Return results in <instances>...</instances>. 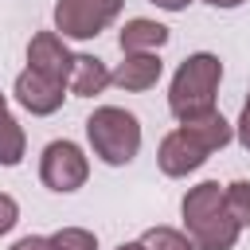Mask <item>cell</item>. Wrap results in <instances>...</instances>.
Listing matches in <instances>:
<instances>
[{
    "instance_id": "cell-1",
    "label": "cell",
    "mask_w": 250,
    "mask_h": 250,
    "mask_svg": "<svg viewBox=\"0 0 250 250\" xmlns=\"http://www.w3.org/2000/svg\"><path fill=\"white\" fill-rule=\"evenodd\" d=\"M180 215H184V230L195 250H234V242L242 234V227L230 219V211L223 203L219 180H203V184L188 188Z\"/></svg>"
},
{
    "instance_id": "cell-2",
    "label": "cell",
    "mask_w": 250,
    "mask_h": 250,
    "mask_svg": "<svg viewBox=\"0 0 250 250\" xmlns=\"http://www.w3.org/2000/svg\"><path fill=\"white\" fill-rule=\"evenodd\" d=\"M219 82H223V62H219V55H211V51L188 55V59L176 66L172 86H168V109H172V117H176V121H188V117H199V113L215 109Z\"/></svg>"
},
{
    "instance_id": "cell-3",
    "label": "cell",
    "mask_w": 250,
    "mask_h": 250,
    "mask_svg": "<svg viewBox=\"0 0 250 250\" xmlns=\"http://www.w3.org/2000/svg\"><path fill=\"white\" fill-rule=\"evenodd\" d=\"M86 141L102 164L121 168L141 152V121L121 105H102L86 117Z\"/></svg>"
},
{
    "instance_id": "cell-4",
    "label": "cell",
    "mask_w": 250,
    "mask_h": 250,
    "mask_svg": "<svg viewBox=\"0 0 250 250\" xmlns=\"http://www.w3.org/2000/svg\"><path fill=\"white\" fill-rule=\"evenodd\" d=\"M125 0H59L55 4V31L62 39H94L117 16Z\"/></svg>"
},
{
    "instance_id": "cell-5",
    "label": "cell",
    "mask_w": 250,
    "mask_h": 250,
    "mask_svg": "<svg viewBox=\"0 0 250 250\" xmlns=\"http://www.w3.org/2000/svg\"><path fill=\"white\" fill-rule=\"evenodd\" d=\"M86 176H90V160H86V152L74 145V141H51L47 148H43V156H39V180H43V188H51V191H78L82 184H86Z\"/></svg>"
},
{
    "instance_id": "cell-6",
    "label": "cell",
    "mask_w": 250,
    "mask_h": 250,
    "mask_svg": "<svg viewBox=\"0 0 250 250\" xmlns=\"http://www.w3.org/2000/svg\"><path fill=\"white\" fill-rule=\"evenodd\" d=\"M12 94H16V102H20L27 113L47 117V113H55V109L62 105V98H66V82H55V78H47V74H39V70L27 66V70L16 74Z\"/></svg>"
},
{
    "instance_id": "cell-7",
    "label": "cell",
    "mask_w": 250,
    "mask_h": 250,
    "mask_svg": "<svg viewBox=\"0 0 250 250\" xmlns=\"http://www.w3.org/2000/svg\"><path fill=\"white\" fill-rule=\"evenodd\" d=\"M207 156H211V152H207L188 129H172V133L160 141V148H156V164H160V172L172 176V180L191 176L195 168H203Z\"/></svg>"
},
{
    "instance_id": "cell-8",
    "label": "cell",
    "mask_w": 250,
    "mask_h": 250,
    "mask_svg": "<svg viewBox=\"0 0 250 250\" xmlns=\"http://www.w3.org/2000/svg\"><path fill=\"white\" fill-rule=\"evenodd\" d=\"M70 62H74V55H70V47L62 43L59 31H35L31 35V43H27V66L31 70H39L55 82H66Z\"/></svg>"
},
{
    "instance_id": "cell-9",
    "label": "cell",
    "mask_w": 250,
    "mask_h": 250,
    "mask_svg": "<svg viewBox=\"0 0 250 250\" xmlns=\"http://www.w3.org/2000/svg\"><path fill=\"white\" fill-rule=\"evenodd\" d=\"M164 74V62L156 51H133L117 62V70H109V82L125 94H141V90H152Z\"/></svg>"
},
{
    "instance_id": "cell-10",
    "label": "cell",
    "mask_w": 250,
    "mask_h": 250,
    "mask_svg": "<svg viewBox=\"0 0 250 250\" xmlns=\"http://www.w3.org/2000/svg\"><path fill=\"white\" fill-rule=\"evenodd\" d=\"M109 86V66L98 59V55H74L70 62V78H66V90L74 98H94Z\"/></svg>"
},
{
    "instance_id": "cell-11",
    "label": "cell",
    "mask_w": 250,
    "mask_h": 250,
    "mask_svg": "<svg viewBox=\"0 0 250 250\" xmlns=\"http://www.w3.org/2000/svg\"><path fill=\"white\" fill-rule=\"evenodd\" d=\"M180 129H188L207 152H219V148H227V145L234 141V125H230L219 109H207V113H199V117H188V121H180Z\"/></svg>"
},
{
    "instance_id": "cell-12",
    "label": "cell",
    "mask_w": 250,
    "mask_h": 250,
    "mask_svg": "<svg viewBox=\"0 0 250 250\" xmlns=\"http://www.w3.org/2000/svg\"><path fill=\"white\" fill-rule=\"evenodd\" d=\"M117 43H121V55H133V51H160V47L168 43V27L156 23V20L137 16V20H125Z\"/></svg>"
},
{
    "instance_id": "cell-13",
    "label": "cell",
    "mask_w": 250,
    "mask_h": 250,
    "mask_svg": "<svg viewBox=\"0 0 250 250\" xmlns=\"http://www.w3.org/2000/svg\"><path fill=\"white\" fill-rule=\"evenodd\" d=\"M23 148H27L23 125L4 109V113H0V164H4V168H16V164L23 160Z\"/></svg>"
},
{
    "instance_id": "cell-14",
    "label": "cell",
    "mask_w": 250,
    "mask_h": 250,
    "mask_svg": "<svg viewBox=\"0 0 250 250\" xmlns=\"http://www.w3.org/2000/svg\"><path fill=\"white\" fill-rule=\"evenodd\" d=\"M223 203L238 227H250V180H234L223 188Z\"/></svg>"
},
{
    "instance_id": "cell-15",
    "label": "cell",
    "mask_w": 250,
    "mask_h": 250,
    "mask_svg": "<svg viewBox=\"0 0 250 250\" xmlns=\"http://www.w3.org/2000/svg\"><path fill=\"white\" fill-rule=\"evenodd\" d=\"M141 242H145V250H195L191 238L176 227H148L141 234Z\"/></svg>"
},
{
    "instance_id": "cell-16",
    "label": "cell",
    "mask_w": 250,
    "mask_h": 250,
    "mask_svg": "<svg viewBox=\"0 0 250 250\" xmlns=\"http://www.w3.org/2000/svg\"><path fill=\"white\" fill-rule=\"evenodd\" d=\"M51 238V250H98V234L86 227H59Z\"/></svg>"
},
{
    "instance_id": "cell-17",
    "label": "cell",
    "mask_w": 250,
    "mask_h": 250,
    "mask_svg": "<svg viewBox=\"0 0 250 250\" xmlns=\"http://www.w3.org/2000/svg\"><path fill=\"white\" fill-rule=\"evenodd\" d=\"M16 219H20V203L8 191H0V234H8L16 227Z\"/></svg>"
},
{
    "instance_id": "cell-18",
    "label": "cell",
    "mask_w": 250,
    "mask_h": 250,
    "mask_svg": "<svg viewBox=\"0 0 250 250\" xmlns=\"http://www.w3.org/2000/svg\"><path fill=\"white\" fill-rule=\"evenodd\" d=\"M234 137H238V145L250 152V98L242 102V113H238V125H234Z\"/></svg>"
},
{
    "instance_id": "cell-19",
    "label": "cell",
    "mask_w": 250,
    "mask_h": 250,
    "mask_svg": "<svg viewBox=\"0 0 250 250\" xmlns=\"http://www.w3.org/2000/svg\"><path fill=\"white\" fill-rule=\"evenodd\" d=\"M12 250H51V238H43V234H23V238L12 242Z\"/></svg>"
},
{
    "instance_id": "cell-20",
    "label": "cell",
    "mask_w": 250,
    "mask_h": 250,
    "mask_svg": "<svg viewBox=\"0 0 250 250\" xmlns=\"http://www.w3.org/2000/svg\"><path fill=\"white\" fill-rule=\"evenodd\" d=\"M148 4H156V8H164V12H184L191 0H148Z\"/></svg>"
},
{
    "instance_id": "cell-21",
    "label": "cell",
    "mask_w": 250,
    "mask_h": 250,
    "mask_svg": "<svg viewBox=\"0 0 250 250\" xmlns=\"http://www.w3.org/2000/svg\"><path fill=\"white\" fill-rule=\"evenodd\" d=\"M211 8H238V4H246V0H207Z\"/></svg>"
},
{
    "instance_id": "cell-22",
    "label": "cell",
    "mask_w": 250,
    "mask_h": 250,
    "mask_svg": "<svg viewBox=\"0 0 250 250\" xmlns=\"http://www.w3.org/2000/svg\"><path fill=\"white\" fill-rule=\"evenodd\" d=\"M117 250H145V242H141V238H137V242H121Z\"/></svg>"
},
{
    "instance_id": "cell-23",
    "label": "cell",
    "mask_w": 250,
    "mask_h": 250,
    "mask_svg": "<svg viewBox=\"0 0 250 250\" xmlns=\"http://www.w3.org/2000/svg\"><path fill=\"white\" fill-rule=\"evenodd\" d=\"M4 109H8V102H4V94H0V113H4Z\"/></svg>"
}]
</instances>
